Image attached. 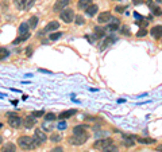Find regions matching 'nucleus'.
<instances>
[{"instance_id": "nucleus-1", "label": "nucleus", "mask_w": 162, "mask_h": 152, "mask_svg": "<svg viewBox=\"0 0 162 152\" xmlns=\"http://www.w3.org/2000/svg\"><path fill=\"white\" fill-rule=\"evenodd\" d=\"M39 144H41V143L37 141L35 137H31V136H20L19 139H18V146L22 149H26V151L35 149Z\"/></svg>"}, {"instance_id": "nucleus-2", "label": "nucleus", "mask_w": 162, "mask_h": 152, "mask_svg": "<svg viewBox=\"0 0 162 152\" xmlns=\"http://www.w3.org/2000/svg\"><path fill=\"white\" fill-rule=\"evenodd\" d=\"M88 139H89L88 132L84 131V132H80V133H73V136H70L68 139V143L72 144V146H83V144L86 143Z\"/></svg>"}, {"instance_id": "nucleus-3", "label": "nucleus", "mask_w": 162, "mask_h": 152, "mask_svg": "<svg viewBox=\"0 0 162 152\" xmlns=\"http://www.w3.org/2000/svg\"><path fill=\"white\" fill-rule=\"evenodd\" d=\"M7 117H8V124H10L11 128H15L16 129V128H19L22 125V117L18 116L16 113H14V112H8Z\"/></svg>"}, {"instance_id": "nucleus-4", "label": "nucleus", "mask_w": 162, "mask_h": 152, "mask_svg": "<svg viewBox=\"0 0 162 152\" xmlns=\"http://www.w3.org/2000/svg\"><path fill=\"white\" fill-rule=\"evenodd\" d=\"M74 11L72 10V8H64V10L61 11V14H60V18L62 19V22H65V23H70V22H73L74 20Z\"/></svg>"}, {"instance_id": "nucleus-5", "label": "nucleus", "mask_w": 162, "mask_h": 152, "mask_svg": "<svg viewBox=\"0 0 162 152\" xmlns=\"http://www.w3.org/2000/svg\"><path fill=\"white\" fill-rule=\"evenodd\" d=\"M69 4H70V0H57L53 6V11L54 12H60V11H62L64 8L69 7Z\"/></svg>"}, {"instance_id": "nucleus-6", "label": "nucleus", "mask_w": 162, "mask_h": 152, "mask_svg": "<svg viewBox=\"0 0 162 152\" xmlns=\"http://www.w3.org/2000/svg\"><path fill=\"white\" fill-rule=\"evenodd\" d=\"M109 144H112V140L111 139H100V140H97V141L93 144V148L95 149H100L102 151L103 148H105L107 146H109Z\"/></svg>"}, {"instance_id": "nucleus-7", "label": "nucleus", "mask_w": 162, "mask_h": 152, "mask_svg": "<svg viewBox=\"0 0 162 152\" xmlns=\"http://www.w3.org/2000/svg\"><path fill=\"white\" fill-rule=\"evenodd\" d=\"M34 137H35V140L39 141V143H45L48 140V135L45 133L43 129H35L34 131Z\"/></svg>"}, {"instance_id": "nucleus-8", "label": "nucleus", "mask_w": 162, "mask_h": 152, "mask_svg": "<svg viewBox=\"0 0 162 152\" xmlns=\"http://www.w3.org/2000/svg\"><path fill=\"white\" fill-rule=\"evenodd\" d=\"M76 113H77L76 109H68V111L61 112V113L58 114V118H60V120H66V118H70L72 116H74Z\"/></svg>"}, {"instance_id": "nucleus-9", "label": "nucleus", "mask_w": 162, "mask_h": 152, "mask_svg": "<svg viewBox=\"0 0 162 152\" xmlns=\"http://www.w3.org/2000/svg\"><path fill=\"white\" fill-rule=\"evenodd\" d=\"M150 34L154 39H161L162 38V26H154L150 30Z\"/></svg>"}, {"instance_id": "nucleus-10", "label": "nucleus", "mask_w": 162, "mask_h": 152, "mask_svg": "<svg viewBox=\"0 0 162 152\" xmlns=\"http://www.w3.org/2000/svg\"><path fill=\"white\" fill-rule=\"evenodd\" d=\"M112 19V15L111 12H108V11H105V12H102L100 15H99L97 18V22L100 23V24H103V23H108L109 20Z\"/></svg>"}, {"instance_id": "nucleus-11", "label": "nucleus", "mask_w": 162, "mask_h": 152, "mask_svg": "<svg viewBox=\"0 0 162 152\" xmlns=\"http://www.w3.org/2000/svg\"><path fill=\"white\" fill-rule=\"evenodd\" d=\"M119 26H120V20H119L118 18H114V19L109 20V24L107 26L105 30H108V31H115V30L119 29Z\"/></svg>"}, {"instance_id": "nucleus-12", "label": "nucleus", "mask_w": 162, "mask_h": 152, "mask_svg": "<svg viewBox=\"0 0 162 152\" xmlns=\"http://www.w3.org/2000/svg\"><path fill=\"white\" fill-rule=\"evenodd\" d=\"M58 29H60V22L51 20V22H49V24L45 27L43 32H51V31H55V30H58Z\"/></svg>"}, {"instance_id": "nucleus-13", "label": "nucleus", "mask_w": 162, "mask_h": 152, "mask_svg": "<svg viewBox=\"0 0 162 152\" xmlns=\"http://www.w3.org/2000/svg\"><path fill=\"white\" fill-rule=\"evenodd\" d=\"M29 30H30L29 23H27V22H23V23H20L19 29H18V32H19V35H20V36H22V35L29 34Z\"/></svg>"}, {"instance_id": "nucleus-14", "label": "nucleus", "mask_w": 162, "mask_h": 152, "mask_svg": "<svg viewBox=\"0 0 162 152\" xmlns=\"http://www.w3.org/2000/svg\"><path fill=\"white\" fill-rule=\"evenodd\" d=\"M35 123H37V120H35L34 116H27V117L24 118V127L27 128V129H30V128H32L35 125Z\"/></svg>"}, {"instance_id": "nucleus-15", "label": "nucleus", "mask_w": 162, "mask_h": 152, "mask_svg": "<svg viewBox=\"0 0 162 152\" xmlns=\"http://www.w3.org/2000/svg\"><path fill=\"white\" fill-rule=\"evenodd\" d=\"M15 151H16V146L14 143H6L0 149V152H15Z\"/></svg>"}, {"instance_id": "nucleus-16", "label": "nucleus", "mask_w": 162, "mask_h": 152, "mask_svg": "<svg viewBox=\"0 0 162 152\" xmlns=\"http://www.w3.org/2000/svg\"><path fill=\"white\" fill-rule=\"evenodd\" d=\"M97 11H99V7L96 6V4H91V6L85 10V14L88 16H95L96 14H97Z\"/></svg>"}, {"instance_id": "nucleus-17", "label": "nucleus", "mask_w": 162, "mask_h": 152, "mask_svg": "<svg viewBox=\"0 0 162 152\" xmlns=\"http://www.w3.org/2000/svg\"><path fill=\"white\" fill-rule=\"evenodd\" d=\"M92 4V0H78V3H77V7H78L80 10H84L85 11L89 6Z\"/></svg>"}, {"instance_id": "nucleus-18", "label": "nucleus", "mask_w": 162, "mask_h": 152, "mask_svg": "<svg viewBox=\"0 0 162 152\" xmlns=\"http://www.w3.org/2000/svg\"><path fill=\"white\" fill-rule=\"evenodd\" d=\"M134 143H135V136H124L123 144L126 147H132Z\"/></svg>"}, {"instance_id": "nucleus-19", "label": "nucleus", "mask_w": 162, "mask_h": 152, "mask_svg": "<svg viewBox=\"0 0 162 152\" xmlns=\"http://www.w3.org/2000/svg\"><path fill=\"white\" fill-rule=\"evenodd\" d=\"M12 3H14V6H15L18 10H24L27 0H12Z\"/></svg>"}, {"instance_id": "nucleus-20", "label": "nucleus", "mask_w": 162, "mask_h": 152, "mask_svg": "<svg viewBox=\"0 0 162 152\" xmlns=\"http://www.w3.org/2000/svg\"><path fill=\"white\" fill-rule=\"evenodd\" d=\"M135 140L138 143H140V144H153L156 141L154 139H150V137H135Z\"/></svg>"}, {"instance_id": "nucleus-21", "label": "nucleus", "mask_w": 162, "mask_h": 152, "mask_svg": "<svg viewBox=\"0 0 162 152\" xmlns=\"http://www.w3.org/2000/svg\"><path fill=\"white\" fill-rule=\"evenodd\" d=\"M38 22H39V19H38V16H31L29 19V26H30V29H35L37 27V24H38Z\"/></svg>"}, {"instance_id": "nucleus-22", "label": "nucleus", "mask_w": 162, "mask_h": 152, "mask_svg": "<svg viewBox=\"0 0 162 152\" xmlns=\"http://www.w3.org/2000/svg\"><path fill=\"white\" fill-rule=\"evenodd\" d=\"M102 152H119V149H118V147H116V146L109 144V146H107L105 148H103Z\"/></svg>"}, {"instance_id": "nucleus-23", "label": "nucleus", "mask_w": 162, "mask_h": 152, "mask_svg": "<svg viewBox=\"0 0 162 152\" xmlns=\"http://www.w3.org/2000/svg\"><path fill=\"white\" fill-rule=\"evenodd\" d=\"M8 50H7L6 47H0V61H3V59H6L7 57H8Z\"/></svg>"}, {"instance_id": "nucleus-24", "label": "nucleus", "mask_w": 162, "mask_h": 152, "mask_svg": "<svg viewBox=\"0 0 162 152\" xmlns=\"http://www.w3.org/2000/svg\"><path fill=\"white\" fill-rule=\"evenodd\" d=\"M88 125H77V127L73 128V133H80V132H84L85 129H88Z\"/></svg>"}, {"instance_id": "nucleus-25", "label": "nucleus", "mask_w": 162, "mask_h": 152, "mask_svg": "<svg viewBox=\"0 0 162 152\" xmlns=\"http://www.w3.org/2000/svg\"><path fill=\"white\" fill-rule=\"evenodd\" d=\"M30 38V32L29 34H26V35H22V36H19L18 39H15V41L12 42L14 44H16V43H20V42H24V41H27V39Z\"/></svg>"}, {"instance_id": "nucleus-26", "label": "nucleus", "mask_w": 162, "mask_h": 152, "mask_svg": "<svg viewBox=\"0 0 162 152\" xmlns=\"http://www.w3.org/2000/svg\"><path fill=\"white\" fill-rule=\"evenodd\" d=\"M61 140H62V137H61L60 133H53L50 136V141H53V143H60Z\"/></svg>"}, {"instance_id": "nucleus-27", "label": "nucleus", "mask_w": 162, "mask_h": 152, "mask_svg": "<svg viewBox=\"0 0 162 152\" xmlns=\"http://www.w3.org/2000/svg\"><path fill=\"white\" fill-rule=\"evenodd\" d=\"M95 31H96V36H97V38H103V36H104L105 35V30L104 29H100V27H96L95 29Z\"/></svg>"}, {"instance_id": "nucleus-28", "label": "nucleus", "mask_w": 162, "mask_h": 152, "mask_svg": "<svg viewBox=\"0 0 162 152\" xmlns=\"http://www.w3.org/2000/svg\"><path fill=\"white\" fill-rule=\"evenodd\" d=\"M61 32H53V34H50L49 35V39H50V41H57L58 38H61Z\"/></svg>"}, {"instance_id": "nucleus-29", "label": "nucleus", "mask_w": 162, "mask_h": 152, "mask_svg": "<svg viewBox=\"0 0 162 152\" xmlns=\"http://www.w3.org/2000/svg\"><path fill=\"white\" fill-rule=\"evenodd\" d=\"M74 19H76V24H78V26H83L84 23H85V19H84L81 15H78V16H74Z\"/></svg>"}, {"instance_id": "nucleus-30", "label": "nucleus", "mask_w": 162, "mask_h": 152, "mask_svg": "<svg viewBox=\"0 0 162 152\" xmlns=\"http://www.w3.org/2000/svg\"><path fill=\"white\" fill-rule=\"evenodd\" d=\"M57 118V116L54 113H48V114H45V120L46 121H53V120H55Z\"/></svg>"}, {"instance_id": "nucleus-31", "label": "nucleus", "mask_w": 162, "mask_h": 152, "mask_svg": "<svg viewBox=\"0 0 162 152\" xmlns=\"http://www.w3.org/2000/svg\"><path fill=\"white\" fill-rule=\"evenodd\" d=\"M114 41H115V38H114V36H109V38H107V39H105V41H104V44H103V46H102V49H105V47H107V46H108V44H111Z\"/></svg>"}, {"instance_id": "nucleus-32", "label": "nucleus", "mask_w": 162, "mask_h": 152, "mask_svg": "<svg viewBox=\"0 0 162 152\" xmlns=\"http://www.w3.org/2000/svg\"><path fill=\"white\" fill-rule=\"evenodd\" d=\"M151 11H153V14H154L156 16H161L162 15V10H161V8H158V7H154Z\"/></svg>"}, {"instance_id": "nucleus-33", "label": "nucleus", "mask_w": 162, "mask_h": 152, "mask_svg": "<svg viewBox=\"0 0 162 152\" xmlns=\"http://www.w3.org/2000/svg\"><path fill=\"white\" fill-rule=\"evenodd\" d=\"M120 31H122V34H123V35H127V36H130V35H131V32H130V30H128V27H122Z\"/></svg>"}, {"instance_id": "nucleus-34", "label": "nucleus", "mask_w": 162, "mask_h": 152, "mask_svg": "<svg viewBox=\"0 0 162 152\" xmlns=\"http://www.w3.org/2000/svg\"><path fill=\"white\" fill-rule=\"evenodd\" d=\"M146 34H147V30L146 29H140L139 31L137 32V36H139V38H140V36H145Z\"/></svg>"}, {"instance_id": "nucleus-35", "label": "nucleus", "mask_w": 162, "mask_h": 152, "mask_svg": "<svg viewBox=\"0 0 162 152\" xmlns=\"http://www.w3.org/2000/svg\"><path fill=\"white\" fill-rule=\"evenodd\" d=\"M124 10H126V7H124V6H116V7H115V11L119 12V14L124 12Z\"/></svg>"}, {"instance_id": "nucleus-36", "label": "nucleus", "mask_w": 162, "mask_h": 152, "mask_svg": "<svg viewBox=\"0 0 162 152\" xmlns=\"http://www.w3.org/2000/svg\"><path fill=\"white\" fill-rule=\"evenodd\" d=\"M65 128H66V123H65L64 120L61 121V123H58V129H60V131H64Z\"/></svg>"}, {"instance_id": "nucleus-37", "label": "nucleus", "mask_w": 162, "mask_h": 152, "mask_svg": "<svg viewBox=\"0 0 162 152\" xmlns=\"http://www.w3.org/2000/svg\"><path fill=\"white\" fill-rule=\"evenodd\" d=\"M31 116H34V117H41V116H43V112L42 111H35L31 113Z\"/></svg>"}, {"instance_id": "nucleus-38", "label": "nucleus", "mask_w": 162, "mask_h": 152, "mask_svg": "<svg viewBox=\"0 0 162 152\" xmlns=\"http://www.w3.org/2000/svg\"><path fill=\"white\" fill-rule=\"evenodd\" d=\"M35 3V0H29V3H26V7H24V8H26V10H29V8H31V7H32V4H34Z\"/></svg>"}, {"instance_id": "nucleus-39", "label": "nucleus", "mask_w": 162, "mask_h": 152, "mask_svg": "<svg viewBox=\"0 0 162 152\" xmlns=\"http://www.w3.org/2000/svg\"><path fill=\"white\" fill-rule=\"evenodd\" d=\"M51 152H64V148L62 147H55V148L51 149Z\"/></svg>"}, {"instance_id": "nucleus-40", "label": "nucleus", "mask_w": 162, "mask_h": 152, "mask_svg": "<svg viewBox=\"0 0 162 152\" xmlns=\"http://www.w3.org/2000/svg\"><path fill=\"white\" fill-rule=\"evenodd\" d=\"M31 53H32V49L29 47L27 50H26V54H27V57H31Z\"/></svg>"}, {"instance_id": "nucleus-41", "label": "nucleus", "mask_w": 162, "mask_h": 152, "mask_svg": "<svg viewBox=\"0 0 162 152\" xmlns=\"http://www.w3.org/2000/svg\"><path fill=\"white\" fill-rule=\"evenodd\" d=\"M132 3H134V4H142L143 0H132Z\"/></svg>"}, {"instance_id": "nucleus-42", "label": "nucleus", "mask_w": 162, "mask_h": 152, "mask_svg": "<svg viewBox=\"0 0 162 152\" xmlns=\"http://www.w3.org/2000/svg\"><path fill=\"white\" fill-rule=\"evenodd\" d=\"M156 151H159V152H162V144H161V146H157Z\"/></svg>"}, {"instance_id": "nucleus-43", "label": "nucleus", "mask_w": 162, "mask_h": 152, "mask_svg": "<svg viewBox=\"0 0 162 152\" xmlns=\"http://www.w3.org/2000/svg\"><path fill=\"white\" fill-rule=\"evenodd\" d=\"M0 144H3V136L0 135Z\"/></svg>"}, {"instance_id": "nucleus-44", "label": "nucleus", "mask_w": 162, "mask_h": 152, "mask_svg": "<svg viewBox=\"0 0 162 152\" xmlns=\"http://www.w3.org/2000/svg\"><path fill=\"white\" fill-rule=\"evenodd\" d=\"M157 3H162V0H156Z\"/></svg>"}, {"instance_id": "nucleus-45", "label": "nucleus", "mask_w": 162, "mask_h": 152, "mask_svg": "<svg viewBox=\"0 0 162 152\" xmlns=\"http://www.w3.org/2000/svg\"><path fill=\"white\" fill-rule=\"evenodd\" d=\"M0 127H1V124H0Z\"/></svg>"}]
</instances>
